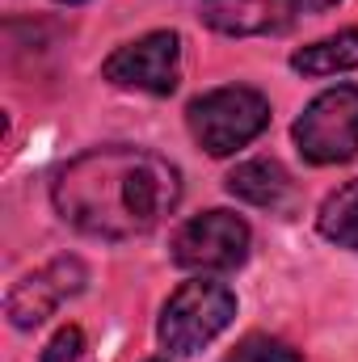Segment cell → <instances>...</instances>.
Wrapping results in <instances>:
<instances>
[{
    "label": "cell",
    "instance_id": "obj_1",
    "mask_svg": "<svg viewBox=\"0 0 358 362\" xmlns=\"http://www.w3.org/2000/svg\"><path fill=\"white\" fill-rule=\"evenodd\" d=\"M64 223L97 240L148 236L181 198L178 169L144 148H93L68 160L51 185Z\"/></svg>",
    "mask_w": 358,
    "mask_h": 362
},
{
    "label": "cell",
    "instance_id": "obj_2",
    "mask_svg": "<svg viewBox=\"0 0 358 362\" xmlns=\"http://www.w3.org/2000/svg\"><path fill=\"white\" fill-rule=\"evenodd\" d=\"M185 122L207 156H232L270 127V101L249 85H224L194 97Z\"/></svg>",
    "mask_w": 358,
    "mask_h": 362
},
{
    "label": "cell",
    "instance_id": "obj_3",
    "mask_svg": "<svg viewBox=\"0 0 358 362\" xmlns=\"http://www.w3.org/2000/svg\"><path fill=\"white\" fill-rule=\"evenodd\" d=\"M232 320H236V295L224 282L194 278V282H181L169 295V303L161 312V325H156V337L169 354L190 358L202 346H211Z\"/></svg>",
    "mask_w": 358,
    "mask_h": 362
},
{
    "label": "cell",
    "instance_id": "obj_4",
    "mask_svg": "<svg viewBox=\"0 0 358 362\" xmlns=\"http://www.w3.org/2000/svg\"><path fill=\"white\" fill-rule=\"evenodd\" d=\"M308 165H346L358 156V85H333L304 105L291 127Z\"/></svg>",
    "mask_w": 358,
    "mask_h": 362
},
{
    "label": "cell",
    "instance_id": "obj_5",
    "mask_svg": "<svg viewBox=\"0 0 358 362\" xmlns=\"http://www.w3.org/2000/svg\"><path fill=\"white\" fill-rule=\"evenodd\" d=\"M249 223L232 211H202L185 219L173 236V262L181 270H202V274H224L245 266L249 257Z\"/></svg>",
    "mask_w": 358,
    "mask_h": 362
},
{
    "label": "cell",
    "instance_id": "obj_6",
    "mask_svg": "<svg viewBox=\"0 0 358 362\" xmlns=\"http://www.w3.org/2000/svg\"><path fill=\"white\" fill-rule=\"evenodd\" d=\"M101 76L110 85H118V89L169 97V93H178V81H181V38L173 30H152V34L118 47L101 64Z\"/></svg>",
    "mask_w": 358,
    "mask_h": 362
},
{
    "label": "cell",
    "instance_id": "obj_7",
    "mask_svg": "<svg viewBox=\"0 0 358 362\" xmlns=\"http://www.w3.org/2000/svg\"><path fill=\"white\" fill-rule=\"evenodd\" d=\"M333 4L337 0H198V17L219 34L253 38V34H282L295 21L316 17Z\"/></svg>",
    "mask_w": 358,
    "mask_h": 362
},
{
    "label": "cell",
    "instance_id": "obj_8",
    "mask_svg": "<svg viewBox=\"0 0 358 362\" xmlns=\"http://www.w3.org/2000/svg\"><path fill=\"white\" fill-rule=\"evenodd\" d=\"M85 278H89V270H85L81 257H55L51 266H42L38 274L21 278L8 291V303H4L8 325L13 329H38L47 316H55V308L64 299L85 291Z\"/></svg>",
    "mask_w": 358,
    "mask_h": 362
},
{
    "label": "cell",
    "instance_id": "obj_9",
    "mask_svg": "<svg viewBox=\"0 0 358 362\" xmlns=\"http://www.w3.org/2000/svg\"><path fill=\"white\" fill-rule=\"evenodd\" d=\"M228 194L249 202V206H270V211H282L295 194V181L291 173L270 160V156H258V160H245L228 173Z\"/></svg>",
    "mask_w": 358,
    "mask_h": 362
},
{
    "label": "cell",
    "instance_id": "obj_10",
    "mask_svg": "<svg viewBox=\"0 0 358 362\" xmlns=\"http://www.w3.org/2000/svg\"><path fill=\"white\" fill-rule=\"evenodd\" d=\"M291 68L304 76H337V72L358 68V25L333 34V38H321L312 47H299L291 55Z\"/></svg>",
    "mask_w": 358,
    "mask_h": 362
},
{
    "label": "cell",
    "instance_id": "obj_11",
    "mask_svg": "<svg viewBox=\"0 0 358 362\" xmlns=\"http://www.w3.org/2000/svg\"><path fill=\"white\" fill-rule=\"evenodd\" d=\"M316 228L325 240H333L337 249H354L358 253V177L346 181L342 189H333L321 211H316Z\"/></svg>",
    "mask_w": 358,
    "mask_h": 362
},
{
    "label": "cell",
    "instance_id": "obj_12",
    "mask_svg": "<svg viewBox=\"0 0 358 362\" xmlns=\"http://www.w3.org/2000/svg\"><path fill=\"white\" fill-rule=\"evenodd\" d=\"M224 362H304V354L291 350V346L278 341V337H262V333H253V337H245V341H241Z\"/></svg>",
    "mask_w": 358,
    "mask_h": 362
},
{
    "label": "cell",
    "instance_id": "obj_13",
    "mask_svg": "<svg viewBox=\"0 0 358 362\" xmlns=\"http://www.w3.org/2000/svg\"><path fill=\"white\" fill-rule=\"evenodd\" d=\"M81 354H85V333L76 325H68L51 337V346L42 350V362H76Z\"/></svg>",
    "mask_w": 358,
    "mask_h": 362
},
{
    "label": "cell",
    "instance_id": "obj_14",
    "mask_svg": "<svg viewBox=\"0 0 358 362\" xmlns=\"http://www.w3.org/2000/svg\"><path fill=\"white\" fill-rule=\"evenodd\" d=\"M59 4H81V0H59Z\"/></svg>",
    "mask_w": 358,
    "mask_h": 362
}]
</instances>
